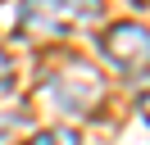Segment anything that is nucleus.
Returning a JSON list of instances; mask_svg holds the SVG:
<instances>
[{"mask_svg": "<svg viewBox=\"0 0 150 145\" xmlns=\"http://www.w3.org/2000/svg\"><path fill=\"white\" fill-rule=\"evenodd\" d=\"M137 109H141V118H146V122H150V91H146V95L137 100Z\"/></svg>", "mask_w": 150, "mask_h": 145, "instance_id": "423d86ee", "label": "nucleus"}, {"mask_svg": "<svg viewBox=\"0 0 150 145\" xmlns=\"http://www.w3.org/2000/svg\"><path fill=\"white\" fill-rule=\"evenodd\" d=\"M46 95L55 100L64 113H91V109L105 100V77L91 68V63L73 59V63H64V68L46 82Z\"/></svg>", "mask_w": 150, "mask_h": 145, "instance_id": "f03ea898", "label": "nucleus"}, {"mask_svg": "<svg viewBox=\"0 0 150 145\" xmlns=\"http://www.w3.org/2000/svg\"><path fill=\"white\" fill-rule=\"evenodd\" d=\"M28 145H82V141H77V132H68V127H46V132H37Z\"/></svg>", "mask_w": 150, "mask_h": 145, "instance_id": "20e7f679", "label": "nucleus"}, {"mask_svg": "<svg viewBox=\"0 0 150 145\" xmlns=\"http://www.w3.org/2000/svg\"><path fill=\"white\" fill-rule=\"evenodd\" d=\"M100 54L118 72L150 68V27H141V23H114L109 32L100 36Z\"/></svg>", "mask_w": 150, "mask_h": 145, "instance_id": "7ed1b4c3", "label": "nucleus"}, {"mask_svg": "<svg viewBox=\"0 0 150 145\" xmlns=\"http://www.w3.org/2000/svg\"><path fill=\"white\" fill-rule=\"evenodd\" d=\"M137 5H150V0H137Z\"/></svg>", "mask_w": 150, "mask_h": 145, "instance_id": "0eeeda50", "label": "nucleus"}, {"mask_svg": "<svg viewBox=\"0 0 150 145\" xmlns=\"http://www.w3.org/2000/svg\"><path fill=\"white\" fill-rule=\"evenodd\" d=\"M100 18V0H23L18 32L23 36H68Z\"/></svg>", "mask_w": 150, "mask_h": 145, "instance_id": "f257e3e1", "label": "nucleus"}, {"mask_svg": "<svg viewBox=\"0 0 150 145\" xmlns=\"http://www.w3.org/2000/svg\"><path fill=\"white\" fill-rule=\"evenodd\" d=\"M14 91V59L5 54V45H0V95H9Z\"/></svg>", "mask_w": 150, "mask_h": 145, "instance_id": "39448f33", "label": "nucleus"}]
</instances>
